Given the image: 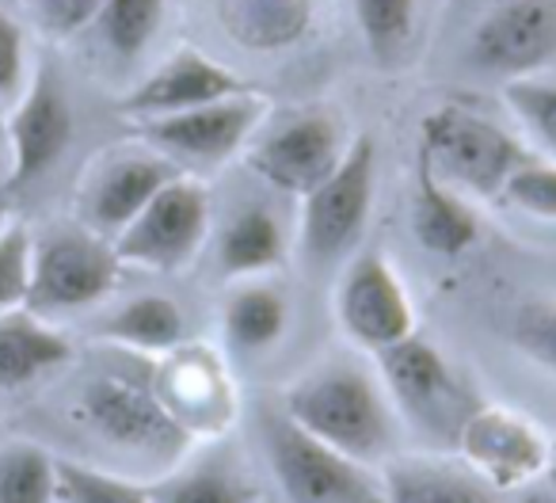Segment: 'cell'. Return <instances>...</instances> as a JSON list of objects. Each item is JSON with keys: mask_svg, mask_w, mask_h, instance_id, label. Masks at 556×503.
I'll use <instances>...</instances> for the list:
<instances>
[{"mask_svg": "<svg viewBox=\"0 0 556 503\" xmlns=\"http://www.w3.org/2000/svg\"><path fill=\"white\" fill-rule=\"evenodd\" d=\"M282 408L313 439L366 465L393 450V412L370 374L351 363H332L305 374L287 389Z\"/></svg>", "mask_w": 556, "mask_h": 503, "instance_id": "1", "label": "cell"}, {"mask_svg": "<svg viewBox=\"0 0 556 503\" xmlns=\"http://www.w3.org/2000/svg\"><path fill=\"white\" fill-rule=\"evenodd\" d=\"M378 366L404 424L434 447L454 450L462 427L480 408V397L446 363V355L419 336H408V340L378 351Z\"/></svg>", "mask_w": 556, "mask_h": 503, "instance_id": "2", "label": "cell"}, {"mask_svg": "<svg viewBox=\"0 0 556 503\" xmlns=\"http://www.w3.org/2000/svg\"><path fill=\"white\" fill-rule=\"evenodd\" d=\"M419 153L442 184L477 199H500L510 172L526 161V149L507 130L465 108L431 111L419 126Z\"/></svg>", "mask_w": 556, "mask_h": 503, "instance_id": "3", "label": "cell"}, {"mask_svg": "<svg viewBox=\"0 0 556 503\" xmlns=\"http://www.w3.org/2000/svg\"><path fill=\"white\" fill-rule=\"evenodd\" d=\"M374 184H378V146L370 134H358L332 176L302 194L298 244L305 264L328 267L363 240L374 206Z\"/></svg>", "mask_w": 556, "mask_h": 503, "instance_id": "4", "label": "cell"}, {"mask_svg": "<svg viewBox=\"0 0 556 503\" xmlns=\"http://www.w3.org/2000/svg\"><path fill=\"white\" fill-rule=\"evenodd\" d=\"M263 439L290 503H386V485L366 469V462L313 439L287 412L267 416Z\"/></svg>", "mask_w": 556, "mask_h": 503, "instance_id": "5", "label": "cell"}, {"mask_svg": "<svg viewBox=\"0 0 556 503\" xmlns=\"http://www.w3.org/2000/svg\"><path fill=\"white\" fill-rule=\"evenodd\" d=\"M123 260L115 244L96 229H50L31 240V287L27 305L35 313H73L108 298L118 282Z\"/></svg>", "mask_w": 556, "mask_h": 503, "instance_id": "6", "label": "cell"}, {"mask_svg": "<svg viewBox=\"0 0 556 503\" xmlns=\"http://www.w3.org/2000/svg\"><path fill=\"white\" fill-rule=\"evenodd\" d=\"M206 232V187L191 176H172L111 244L123 264L146 267V272H179L202 248Z\"/></svg>", "mask_w": 556, "mask_h": 503, "instance_id": "7", "label": "cell"}, {"mask_svg": "<svg viewBox=\"0 0 556 503\" xmlns=\"http://www.w3.org/2000/svg\"><path fill=\"white\" fill-rule=\"evenodd\" d=\"M270 103L255 92H232L225 100L202 103L191 111H176V115L146 118L141 123V138L153 141L161 156L172 164H191V168H217L229 156L244 149V141L260 130L267 118Z\"/></svg>", "mask_w": 556, "mask_h": 503, "instance_id": "8", "label": "cell"}, {"mask_svg": "<svg viewBox=\"0 0 556 503\" xmlns=\"http://www.w3.org/2000/svg\"><path fill=\"white\" fill-rule=\"evenodd\" d=\"M348 153L340 118L328 108L290 111L275 123L248 153V164L260 179L290 194H305L336 172Z\"/></svg>", "mask_w": 556, "mask_h": 503, "instance_id": "9", "label": "cell"}, {"mask_svg": "<svg viewBox=\"0 0 556 503\" xmlns=\"http://www.w3.org/2000/svg\"><path fill=\"white\" fill-rule=\"evenodd\" d=\"M465 54L488 77H533L556 62V0H495L472 27Z\"/></svg>", "mask_w": 556, "mask_h": 503, "instance_id": "10", "label": "cell"}, {"mask_svg": "<svg viewBox=\"0 0 556 503\" xmlns=\"http://www.w3.org/2000/svg\"><path fill=\"white\" fill-rule=\"evenodd\" d=\"M80 416L100 439L141 454H176L191 431L168 412V404L126 378H96L80 393Z\"/></svg>", "mask_w": 556, "mask_h": 503, "instance_id": "11", "label": "cell"}, {"mask_svg": "<svg viewBox=\"0 0 556 503\" xmlns=\"http://www.w3.org/2000/svg\"><path fill=\"white\" fill-rule=\"evenodd\" d=\"M336 313H340L343 332H348L358 348L374 351V355L393 348V343L408 340V336H416L412 302L381 252H358V256L351 260L348 275H343V282H340Z\"/></svg>", "mask_w": 556, "mask_h": 503, "instance_id": "12", "label": "cell"}, {"mask_svg": "<svg viewBox=\"0 0 556 503\" xmlns=\"http://www.w3.org/2000/svg\"><path fill=\"white\" fill-rule=\"evenodd\" d=\"M73 141V103L65 85L50 65H39L31 85L20 88V100L9 115V153L12 187L42 179L65 156Z\"/></svg>", "mask_w": 556, "mask_h": 503, "instance_id": "13", "label": "cell"}, {"mask_svg": "<svg viewBox=\"0 0 556 503\" xmlns=\"http://www.w3.org/2000/svg\"><path fill=\"white\" fill-rule=\"evenodd\" d=\"M454 450L495 492H507V488H518L538 473H545L548 457V442L541 439V431L530 419L507 408H488V404H480L469 416Z\"/></svg>", "mask_w": 556, "mask_h": 503, "instance_id": "14", "label": "cell"}, {"mask_svg": "<svg viewBox=\"0 0 556 503\" xmlns=\"http://www.w3.org/2000/svg\"><path fill=\"white\" fill-rule=\"evenodd\" d=\"M232 92H244V80L222 62L206 58L202 50H176L168 62H161L141 85H134L123 96L118 108L130 118H161L176 111H191L202 103L225 100Z\"/></svg>", "mask_w": 556, "mask_h": 503, "instance_id": "15", "label": "cell"}, {"mask_svg": "<svg viewBox=\"0 0 556 503\" xmlns=\"http://www.w3.org/2000/svg\"><path fill=\"white\" fill-rule=\"evenodd\" d=\"M179 176V168L161 153H130L108 161L85 187V217L100 237H118L141 206Z\"/></svg>", "mask_w": 556, "mask_h": 503, "instance_id": "16", "label": "cell"}, {"mask_svg": "<svg viewBox=\"0 0 556 503\" xmlns=\"http://www.w3.org/2000/svg\"><path fill=\"white\" fill-rule=\"evenodd\" d=\"M412 229L434 256H462L477 240V217L454 187L434 176L431 161L416 153V194H412Z\"/></svg>", "mask_w": 556, "mask_h": 503, "instance_id": "17", "label": "cell"}, {"mask_svg": "<svg viewBox=\"0 0 556 503\" xmlns=\"http://www.w3.org/2000/svg\"><path fill=\"white\" fill-rule=\"evenodd\" d=\"M73 343L31 313H0V389H20L70 363Z\"/></svg>", "mask_w": 556, "mask_h": 503, "instance_id": "18", "label": "cell"}, {"mask_svg": "<svg viewBox=\"0 0 556 503\" xmlns=\"http://www.w3.org/2000/svg\"><path fill=\"white\" fill-rule=\"evenodd\" d=\"M222 27L248 50H287L309 32L313 0H217Z\"/></svg>", "mask_w": 556, "mask_h": 503, "instance_id": "19", "label": "cell"}, {"mask_svg": "<svg viewBox=\"0 0 556 503\" xmlns=\"http://www.w3.org/2000/svg\"><path fill=\"white\" fill-rule=\"evenodd\" d=\"M381 485H386V503H500L495 488L484 485L472 469L419 462V457L393 462Z\"/></svg>", "mask_w": 556, "mask_h": 503, "instance_id": "20", "label": "cell"}, {"mask_svg": "<svg viewBox=\"0 0 556 503\" xmlns=\"http://www.w3.org/2000/svg\"><path fill=\"white\" fill-rule=\"evenodd\" d=\"M287 240L267 206H244L229 217L222 237V267L229 275H263L282 264Z\"/></svg>", "mask_w": 556, "mask_h": 503, "instance_id": "21", "label": "cell"}, {"mask_svg": "<svg viewBox=\"0 0 556 503\" xmlns=\"http://www.w3.org/2000/svg\"><path fill=\"white\" fill-rule=\"evenodd\" d=\"M100 340L123 343L130 351H172L184 340V313L172 298L141 294L103 320Z\"/></svg>", "mask_w": 556, "mask_h": 503, "instance_id": "22", "label": "cell"}, {"mask_svg": "<svg viewBox=\"0 0 556 503\" xmlns=\"http://www.w3.org/2000/svg\"><path fill=\"white\" fill-rule=\"evenodd\" d=\"M290 310L282 294L270 287H240L237 294L225 302V336L237 351H267L278 343V336L287 332Z\"/></svg>", "mask_w": 556, "mask_h": 503, "instance_id": "23", "label": "cell"}, {"mask_svg": "<svg viewBox=\"0 0 556 503\" xmlns=\"http://www.w3.org/2000/svg\"><path fill=\"white\" fill-rule=\"evenodd\" d=\"M164 9L168 0H103L92 24L118 62H138L161 32Z\"/></svg>", "mask_w": 556, "mask_h": 503, "instance_id": "24", "label": "cell"}, {"mask_svg": "<svg viewBox=\"0 0 556 503\" xmlns=\"http://www.w3.org/2000/svg\"><path fill=\"white\" fill-rule=\"evenodd\" d=\"M58 462L39 442L0 447V503H54Z\"/></svg>", "mask_w": 556, "mask_h": 503, "instance_id": "25", "label": "cell"}, {"mask_svg": "<svg viewBox=\"0 0 556 503\" xmlns=\"http://www.w3.org/2000/svg\"><path fill=\"white\" fill-rule=\"evenodd\" d=\"M153 503H260V488L248 485L237 469L202 462L164 485L149 488Z\"/></svg>", "mask_w": 556, "mask_h": 503, "instance_id": "26", "label": "cell"}, {"mask_svg": "<svg viewBox=\"0 0 556 503\" xmlns=\"http://www.w3.org/2000/svg\"><path fill=\"white\" fill-rule=\"evenodd\" d=\"M351 12L374 62H393L408 50L416 32V0H351Z\"/></svg>", "mask_w": 556, "mask_h": 503, "instance_id": "27", "label": "cell"}, {"mask_svg": "<svg viewBox=\"0 0 556 503\" xmlns=\"http://www.w3.org/2000/svg\"><path fill=\"white\" fill-rule=\"evenodd\" d=\"M510 115L530 130V138L556 161V85L538 77H518L503 85Z\"/></svg>", "mask_w": 556, "mask_h": 503, "instance_id": "28", "label": "cell"}, {"mask_svg": "<svg viewBox=\"0 0 556 503\" xmlns=\"http://www.w3.org/2000/svg\"><path fill=\"white\" fill-rule=\"evenodd\" d=\"M507 332H510V343H515L530 363L556 374V302L538 298V302L518 305Z\"/></svg>", "mask_w": 556, "mask_h": 503, "instance_id": "29", "label": "cell"}, {"mask_svg": "<svg viewBox=\"0 0 556 503\" xmlns=\"http://www.w3.org/2000/svg\"><path fill=\"white\" fill-rule=\"evenodd\" d=\"M58 488L70 503H153L149 488H138L130 480H118L111 473L88 469L77 462H58Z\"/></svg>", "mask_w": 556, "mask_h": 503, "instance_id": "30", "label": "cell"}, {"mask_svg": "<svg viewBox=\"0 0 556 503\" xmlns=\"http://www.w3.org/2000/svg\"><path fill=\"white\" fill-rule=\"evenodd\" d=\"M31 287V232L20 222L0 225V313L27 305Z\"/></svg>", "mask_w": 556, "mask_h": 503, "instance_id": "31", "label": "cell"}, {"mask_svg": "<svg viewBox=\"0 0 556 503\" xmlns=\"http://www.w3.org/2000/svg\"><path fill=\"white\" fill-rule=\"evenodd\" d=\"M510 206H518L530 217H545L556 222V161H530L526 156L510 179L503 184V194Z\"/></svg>", "mask_w": 556, "mask_h": 503, "instance_id": "32", "label": "cell"}, {"mask_svg": "<svg viewBox=\"0 0 556 503\" xmlns=\"http://www.w3.org/2000/svg\"><path fill=\"white\" fill-rule=\"evenodd\" d=\"M27 73L24 27L0 9V96H20Z\"/></svg>", "mask_w": 556, "mask_h": 503, "instance_id": "33", "label": "cell"}, {"mask_svg": "<svg viewBox=\"0 0 556 503\" xmlns=\"http://www.w3.org/2000/svg\"><path fill=\"white\" fill-rule=\"evenodd\" d=\"M27 4L50 35L65 39V35H77L85 24H92L103 0H27Z\"/></svg>", "mask_w": 556, "mask_h": 503, "instance_id": "34", "label": "cell"}, {"mask_svg": "<svg viewBox=\"0 0 556 503\" xmlns=\"http://www.w3.org/2000/svg\"><path fill=\"white\" fill-rule=\"evenodd\" d=\"M545 473H548V485H553L556 492V442L548 447V457H545Z\"/></svg>", "mask_w": 556, "mask_h": 503, "instance_id": "35", "label": "cell"}, {"mask_svg": "<svg viewBox=\"0 0 556 503\" xmlns=\"http://www.w3.org/2000/svg\"><path fill=\"white\" fill-rule=\"evenodd\" d=\"M518 503H556V492H530V495H522Z\"/></svg>", "mask_w": 556, "mask_h": 503, "instance_id": "36", "label": "cell"}, {"mask_svg": "<svg viewBox=\"0 0 556 503\" xmlns=\"http://www.w3.org/2000/svg\"><path fill=\"white\" fill-rule=\"evenodd\" d=\"M9 222V206H4V202H0V225Z\"/></svg>", "mask_w": 556, "mask_h": 503, "instance_id": "37", "label": "cell"}]
</instances>
